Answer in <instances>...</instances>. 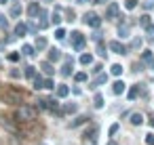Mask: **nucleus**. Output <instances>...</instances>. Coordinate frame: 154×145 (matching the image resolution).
Segmentation results:
<instances>
[{
  "label": "nucleus",
  "mask_w": 154,
  "mask_h": 145,
  "mask_svg": "<svg viewBox=\"0 0 154 145\" xmlns=\"http://www.w3.org/2000/svg\"><path fill=\"white\" fill-rule=\"evenodd\" d=\"M34 118H36V107H32V105H21L15 111V120L17 122H32Z\"/></svg>",
  "instance_id": "obj_1"
},
{
  "label": "nucleus",
  "mask_w": 154,
  "mask_h": 145,
  "mask_svg": "<svg viewBox=\"0 0 154 145\" xmlns=\"http://www.w3.org/2000/svg\"><path fill=\"white\" fill-rule=\"evenodd\" d=\"M2 97H5V101L11 103V105H21V103H23V95H21V90H15V88H7Z\"/></svg>",
  "instance_id": "obj_2"
},
{
  "label": "nucleus",
  "mask_w": 154,
  "mask_h": 145,
  "mask_svg": "<svg viewBox=\"0 0 154 145\" xmlns=\"http://www.w3.org/2000/svg\"><path fill=\"white\" fill-rule=\"evenodd\" d=\"M0 126H2L5 130H9L11 135H19V126L15 122H11L7 116H0Z\"/></svg>",
  "instance_id": "obj_3"
},
{
  "label": "nucleus",
  "mask_w": 154,
  "mask_h": 145,
  "mask_svg": "<svg viewBox=\"0 0 154 145\" xmlns=\"http://www.w3.org/2000/svg\"><path fill=\"white\" fill-rule=\"evenodd\" d=\"M85 44H87V38H85L80 32H72V46H74L76 51H82Z\"/></svg>",
  "instance_id": "obj_4"
},
{
  "label": "nucleus",
  "mask_w": 154,
  "mask_h": 145,
  "mask_svg": "<svg viewBox=\"0 0 154 145\" xmlns=\"http://www.w3.org/2000/svg\"><path fill=\"white\" fill-rule=\"evenodd\" d=\"M82 21H85L89 28H99V25H101V19H99V15H95V13H87V15L82 17Z\"/></svg>",
  "instance_id": "obj_5"
},
{
  "label": "nucleus",
  "mask_w": 154,
  "mask_h": 145,
  "mask_svg": "<svg viewBox=\"0 0 154 145\" xmlns=\"http://www.w3.org/2000/svg\"><path fill=\"white\" fill-rule=\"evenodd\" d=\"M108 49H110L112 53H116V55H127V51H129L120 40H112V42L108 44Z\"/></svg>",
  "instance_id": "obj_6"
},
{
  "label": "nucleus",
  "mask_w": 154,
  "mask_h": 145,
  "mask_svg": "<svg viewBox=\"0 0 154 145\" xmlns=\"http://www.w3.org/2000/svg\"><path fill=\"white\" fill-rule=\"evenodd\" d=\"M139 63L148 65L150 70H154V57H152V51H143L141 57H139Z\"/></svg>",
  "instance_id": "obj_7"
},
{
  "label": "nucleus",
  "mask_w": 154,
  "mask_h": 145,
  "mask_svg": "<svg viewBox=\"0 0 154 145\" xmlns=\"http://www.w3.org/2000/svg\"><path fill=\"white\" fill-rule=\"evenodd\" d=\"M118 4L116 2H110L108 4V9H106V19H116V15H118Z\"/></svg>",
  "instance_id": "obj_8"
},
{
  "label": "nucleus",
  "mask_w": 154,
  "mask_h": 145,
  "mask_svg": "<svg viewBox=\"0 0 154 145\" xmlns=\"http://www.w3.org/2000/svg\"><path fill=\"white\" fill-rule=\"evenodd\" d=\"M137 95H146V88H141V84H135L131 90H129V99H137Z\"/></svg>",
  "instance_id": "obj_9"
},
{
  "label": "nucleus",
  "mask_w": 154,
  "mask_h": 145,
  "mask_svg": "<svg viewBox=\"0 0 154 145\" xmlns=\"http://www.w3.org/2000/svg\"><path fill=\"white\" fill-rule=\"evenodd\" d=\"M106 82H108V74H97V78L91 82V88H97V86H101Z\"/></svg>",
  "instance_id": "obj_10"
},
{
  "label": "nucleus",
  "mask_w": 154,
  "mask_h": 145,
  "mask_svg": "<svg viewBox=\"0 0 154 145\" xmlns=\"http://www.w3.org/2000/svg\"><path fill=\"white\" fill-rule=\"evenodd\" d=\"M40 70H42L47 76H53V74H55V67H53L51 61H42V63H40Z\"/></svg>",
  "instance_id": "obj_11"
},
{
  "label": "nucleus",
  "mask_w": 154,
  "mask_h": 145,
  "mask_svg": "<svg viewBox=\"0 0 154 145\" xmlns=\"http://www.w3.org/2000/svg\"><path fill=\"white\" fill-rule=\"evenodd\" d=\"M131 124H133V126H141V124H143V114L133 111V114H131Z\"/></svg>",
  "instance_id": "obj_12"
},
{
  "label": "nucleus",
  "mask_w": 154,
  "mask_h": 145,
  "mask_svg": "<svg viewBox=\"0 0 154 145\" xmlns=\"http://www.w3.org/2000/svg\"><path fill=\"white\" fill-rule=\"evenodd\" d=\"M87 120H89V116H87V114H82V116H78V118H74V120H72V122H70L68 126H70V128H76V126H80V124H85Z\"/></svg>",
  "instance_id": "obj_13"
},
{
  "label": "nucleus",
  "mask_w": 154,
  "mask_h": 145,
  "mask_svg": "<svg viewBox=\"0 0 154 145\" xmlns=\"http://www.w3.org/2000/svg\"><path fill=\"white\" fill-rule=\"evenodd\" d=\"M97 126H91V128H87V132H85V139H91V143H95L97 141Z\"/></svg>",
  "instance_id": "obj_14"
},
{
  "label": "nucleus",
  "mask_w": 154,
  "mask_h": 145,
  "mask_svg": "<svg viewBox=\"0 0 154 145\" xmlns=\"http://www.w3.org/2000/svg\"><path fill=\"white\" fill-rule=\"evenodd\" d=\"M59 59H61V51L53 46V49L49 51V59H47V61H51V63H53V61H59Z\"/></svg>",
  "instance_id": "obj_15"
},
{
  "label": "nucleus",
  "mask_w": 154,
  "mask_h": 145,
  "mask_svg": "<svg viewBox=\"0 0 154 145\" xmlns=\"http://www.w3.org/2000/svg\"><path fill=\"white\" fill-rule=\"evenodd\" d=\"M72 67H74V61L72 59H66V63L61 67V76H70L72 74Z\"/></svg>",
  "instance_id": "obj_16"
},
{
  "label": "nucleus",
  "mask_w": 154,
  "mask_h": 145,
  "mask_svg": "<svg viewBox=\"0 0 154 145\" xmlns=\"http://www.w3.org/2000/svg\"><path fill=\"white\" fill-rule=\"evenodd\" d=\"M112 93H114V95H122V93H125V82H122V80H116V82L112 84Z\"/></svg>",
  "instance_id": "obj_17"
},
{
  "label": "nucleus",
  "mask_w": 154,
  "mask_h": 145,
  "mask_svg": "<svg viewBox=\"0 0 154 145\" xmlns=\"http://www.w3.org/2000/svg\"><path fill=\"white\" fill-rule=\"evenodd\" d=\"M38 13H40V7H38V2H32V4L28 7V15H30V17H38Z\"/></svg>",
  "instance_id": "obj_18"
},
{
  "label": "nucleus",
  "mask_w": 154,
  "mask_h": 145,
  "mask_svg": "<svg viewBox=\"0 0 154 145\" xmlns=\"http://www.w3.org/2000/svg\"><path fill=\"white\" fill-rule=\"evenodd\" d=\"M34 49H36V51H42V49H47V38H42V36H36Z\"/></svg>",
  "instance_id": "obj_19"
},
{
  "label": "nucleus",
  "mask_w": 154,
  "mask_h": 145,
  "mask_svg": "<svg viewBox=\"0 0 154 145\" xmlns=\"http://www.w3.org/2000/svg\"><path fill=\"white\" fill-rule=\"evenodd\" d=\"M28 34V25L26 23H17L15 25V36H26Z\"/></svg>",
  "instance_id": "obj_20"
},
{
  "label": "nucleus",
  "mask_w": 154,
  "mask_h": 145,
  "mask_svg": "<svg viewBox=\"0 0 154 145\" xmlns=\"http://www.w3.org/2000/svg\"><path fill=\"white\" fill-rule=\"evenodd\" d=\"M21 53L28 55V57H34V55H36V49H34L32 44H23V46H21Z\"/></svg>",
  "instance_id": "obj_21"
},
{
  "label": "nucleus",
  "mask_w": 154,
  "mask_h": 145,
  "mask_svg": "<svg viewBox=\"0 0 154 145\" xmlns=\"http://www.w3.org/2000/svg\"><path fill=\"white\" fill-rule=\"evenodd\" d=\"M21 13H23L21 4H13V7H11V11H9V15H11V17H19Z\"/></svg>",
  "instance_id": "obj_22"
},
{
  "label": "nucleus",
  "mask_w": 154,
  "mask_h": 145,
  "mask_svg": "<svg viewBox=\"0 0 154 145\" xmlns=\"http://www.w3.org/2000/svg\"><path fill=\"white\" fill-rule=\"evenodd\" d=\"M80 63H82V65H91V63H93V55H91V53H82V55H80Z\"/></svg>",
  "instance_id": "obj_23"
},
{
  "label": "nucleus",
  "mask_w": 154,
  "mask_h": 145,
  "mask_svg": "<svg viewBox=\"0 0 154 145\" xmlns=\"http://www.w3.org/2000/svg\"><path fill=\"white\" fill-rule=\"evenodd\" d=\"M68 93H70V88H68L66 84H59V86H57V97H59V99L68 97Z\"/></svg>",
  "instance_id": "obj_24"
},
{
  "label": "nucleus",
  "mask_w": 154,
  "mask_h": 145,
  "mask_svg": "<svg viewBox=\"0 0 154 145\" xmlns=\"http://www.w3.org/2000/svg\"><path fill=\"white\" fill-rule=\"evenodd\" d=\"M127 49H131V51H139V49H141V38H133L131 44H129Z\"/></svg>",
  "instance_id": "obj_25"
},
{
  "label": "nucleus",
  "mask_w": 154,
  "mask_h": 145,
  "mask_svg": "<svg viewBox=\"0 0 154 145\" xmlns=\"http://www.w3.org/2000/svg\"><path fill=\"white\" fill-rule=\"evenodd\" d=\"M59 111H61V114H74V111H76V105H74V103H66L63 109H59Z\"/></svg>",
  "instance_id": "obj_26"
},
{
  "label": "nucleus",
  "mask_w": 154,
  "mask_h": 145,
  "mask_svg": "<svg viewBox=\"0 0 154 145\" xmlns=\"http://www.w3.org/2000/svg\"><path fill=\"white\" fill-rule=\"evenodd\" d=\"M23 76H26V78H34V76H36V67L28 65V67H26V72H23Z\"/></svg>",
  "instance_id": "obj_27"
},
{
  "label": "nucleus",
  "mask_w": 154,
  "mask_h": 145,
  "mask_svg": "<svg viewBox=\"0 0 154 145\" xmlns=\"http://www.w3.org/2000/svg\"><path fill=\"white\" fill-rule=\"evenodd\" d=\"M32 84H34L36 90H40V88H42V78H40V76H34V78H32Z\"/></svg>",
  "instance_id": "obj_28"
},
{
  "label": "nucleus",
  "mask_w": 154,
  "mask_h": 145,
  "mask_svg": "<svg viewBox=\"0 0 154 145\" xmlns=\"http://www.w3.org/2000/svg\"><path fill=\"white\" fill-rule=\"evenodd\" d=\"M93 105L99 109V107H103V97L101 95H95V99H93Z\"/></svg>",
  "instance_id": "obj_29"
},
{
  "label": "nucleus",
  "mask_w": 154,
  "mask_h": 145,
  "mask_svg": "<svg viewBox=\"0 0 154 145\" xmlns=\"http://www.w3.org/2000/svg\"><path fill=\"white\" fill-rule=\"evenodd\" d=\"M97 53H99V55H101V57H106V55H108V53H106V44H103V42H101V40H99V42H97Z\"/></svg>",
  "instance_id": "obj_30"
},
{
  "label": "nucleus",
  "mask_w": 154,
  "mask_h": 145,
  "mask_svg": "<svg viewBox=\"0 0 154 145\" xmlns=\"http://www.w3.org/2000/svg\"><path fill=\"white\" fill-rule=\"evenodd\" d=\"M146 34H148V38L154 42V25L150 23V25H146Z\"/></svg>",
  "instance_id": "obj_31"
},
{
  "label": "nucleus",
  "mask_w": 154,
  "mask_h": 145,
  "mask_svg": "<svg viewBox=\"0 0 154 145\" xmlns=\"http://www.w3.org/2000/svg\"><path fill=\"white\" fill-rule=\"evenodd\" d=\"M139 25H143V28L150 25V15H141V17H139Z\"/></svg>",
  "instance_id": "obj_32"
},
{
  "label": "nucleus",
  "mask_w": 154,
  "mask_h": 145,
  "mask_svg": "<svg viewBox=\"0 0 154 145\" xmlns=\"http://www.w3.org/2000/svg\"><path fill=\"white\" fill-rule=\"evenodd\" d=\"M74 80H76V82H85V80H87V74H85V72H78V74H74Z\"/></svg>",
  "instance_id": "obj_33"
},
{
  "label": "nucleus",
  "mask_w": 154,
  "mask_h": 145,
  "mask_svg": "<svg viewBox=\"0 0 154 145\" xmlns=\"http://www.w3.org/2000/svg\"><path fill=\"white\" fill-rule=\"evenodd\" d=\"M125 7H127L129 11H133V9L137 7V0H125Z\"/></svg>",
  "instance_id": "obj_34"
},
{
  "label": "nucleus",
  "mask_w": 154,
  "mask_h": 145,
  "mask_svg": "<svg viewBox=\"0 0 154 145\" xmlns=\"http://www.w3.org/2000/svg\"><path fill=\"white\" fill-rule=\"evenodd\" d=\"M55 38H57V40H63V38H66V30L57 28V32H55Z\"/></svg>",
  "instance_id": "obj_35"
},
{
  "label": "nucleus",
  "mask_w": 154,
  "mask_h": 145,
  "mask_svg": "<svg viewBox=\"0 0 154 145\" xmlns=\"http://www.w3.org/2000/svg\"><path fill=\"white\" fill-rule=\"evenodd\" d=\"M112 74H114V76H120V74H122V65H118V63L112 65Z\"/></svg>",
  "instance_id": "obj_36"
},
{
  "label": "nucleus",
  "mask_w": 154,
  "mask_h": 145,
  "mask_svg": "<svg viewBox=\"0 0 154 145\" xmlns=\"http://www.w3.org/2000/svg\"><path fill=\"white\" fill-rule=\"evenodd\" d=\"M42 88H55V84H53V80H51V78H47V80H42Z\"/></svg>",
  "instance_id": "obj_37"
},
{
  "label": "nucleus",
  "mask_w": 154,
  "mask_h": 145,
  "mask_svg": "<svg viewBox=\"0 0 154 145\" xmlns=\"http://www.w3.org/2000/svg\"><path fill=\"white\" fill-rule=\"evenodd\" d=\"M0 28H2V30H7V28H9V19H7L5 15H0Z\"/></svg>",
  "instance_id": "obj_38"
},
{
  "label": "nucleus",
  "mask_w": 154,
  "mask_h": 145,
  "mask_svg": "<svg viewBox=\"0 0 154 145\" xmlns=\"http://www.w3.org/2000/svg\"><path fill=\"white\" fill-rule=\"evenodd\" d=\"M51 23H55V25H59V23H61V17H59V13H53V17H51Z\"/></svg>",
  "instance_id": "obj_39"
},
{
  "label": "nucleus",
  "mask_w": 154,
  "mask_h": 145,
  "mask_svg": "<svg viewBox=\"0 0 154 145\" xmlns=\"http://www.w3.org/2000/svg\"><path fill=\"white\" fill-rule=\"evenodd\" d=\"M143 9H146V11L154 9V0H146V2H143Z\"/></svg>",
  "instance_id": "obj_40"
},
{
  "label": "nucleus",
  "mask_w": 154,
  "mask_h": 145,
  "mask_svg": "<svg viewBox=\"0 0 154 145\" xmlns=\"http://www.w3.org/2000/svg\"><path fill=\"white\" fill-rule=\"evenodd\" d=\"M38 109H47V99H38Z\"/></svg>",
  "instance_id": "obj_41"
},
{
  "label": "nucleus",
  "mask_w": 154,
  "mask_h": 145,
  "mask_svg": "<svg viewBox=\"0 0 154 145\" xmlns=\"http://www.w3.org/2000/svg\"><path fill=\"white\" fill-rule=\"evenodd\" d=\"M118 34H120V36H127V34H129V28H127V25H125V28L120 25V28H118Z\"/></svg>",
  "instance_id": "obj_42"
},
{
  "label": "nucleus",
  "mask_w": 154,
  "mask_h": 145,
  "mask_svg": "<svg viewBox=\"0 0 154 145\" xmlns=\"http://www.w3.org/2000/svg\"><path fill=\"white\" fill-rule=\"evenodd\" d=\"M9 61H13V63L19 61V53H11V55H9Z\"/></svg>",
  "instance_id": "obj_43"
},
{
  "label": "nucleus",
  "mask_w": 154,
  "mask_h": 145,
  "mask_svg": "<svg viewBox=\"0 0 154 145\" xmlns=\"http://www.w3.org/2000/svg\"><path fill=\"white\" fill-rule=\"evenodd\" d=\"M101 70H103V67H101V65L97 63V65H93V70H91V72H93V74L97 76V74H101Z\"/></svg>",
  "instance_id": "obj_44"
},
{
  "label": "nucleus",
  "mask_w": 154,
  "mask_h": 145,
  "mask_svg": "<svg viewBox=\"0 0 154 145\" xmlns=\"http://www.w3.org/2000/svg\"><path fill=\"white\" fill-rule=\"evenodd\" d=\"M28 32H32V34H36V32H38V25H34V23H30V25H28Z\"/></svg>",
  "instance_id": "obj_45"
},
{
  "label": "nucleus",
  "mask_w": 154,
  "mask_h": 145,
  "mask_svg": "<svg viewBox=\"0 0 154 145\" xmlns=\"http://www.w3.org/2000/svg\"><path fill=\"white\" fill-rule=\"evenodd\" d=\"M146 143L148 145H154V135H146Z\"/></svg>",
  "instance_id": "obj_46"
},
{
  "label": "nucleus",
  "mask_w": 154,
  "mask_h": 145,
  "mask_svg": "<svg viewBox=\"0 0 154 145\" xmlns=\"http://www.w3.org/2000/svg\"><path fill=\"white\" fill-rule=\"evenodd\" d=\"M19 76H21L19 70H11V78H19Z\"/></svg>",
  "instance_id": "obj_47"
},
{
  "label": "nucleus",
  "mask_w": 154,
  "mask_h": 145,
  "mask_svg": "<svg viewBox=\"0 0 154 145\" xmlns=\"http://www.w3.org/2000/svg\"><path fill=\"white\" fill-rule=\"evenodd\" d=\"M116 132H118V124H112L110 126V135H116Z\"/></svg>",
  "instance_id": "obj_48"
},
{
  "label": "nucleus",
  "mask_w": 154,
  "mask_h": 145,
  "mask_svg": "<svg viewBox=\"0 0 154 145\" xmlns=\"http://www.w3.org/2000/svg\"><path fill=\"white\" fill-rule=\"evenodd\" d=\"M11 145H21V143L17 141V135H13V137H11Z\"/></svg>",
  "instance_id": "obj_49"
},
{
  "label": "nucleus",
  "mask_w": 154,
  "mask_h": 145,
  "mask_svg": "<svg viewBox=\"0 0 154 145\" xmlns=\"http://www.w3.org/2000/svg\"><path fill=\"white\" fill-rule=\"evenodd\" d=\"M93 40H95V42H99V40H101V34H99V32H95V34H93Z\"/></svg>",
  "instance_id": "obj_50"
},
{
  "label": "nucleus",
  "mask_w": 154,
  "mask_h": 145,
  "mask_svg": "<svg viewBox=\"0 0 154 145\" xmlns=\"http://www.w3.org/2000/svg\"><path fill=\"white\" fill-rule=\"evenodd\" d=\"M108 145H118V143L116 141H108Z\"/></svg>",
  "instance_id": "obj_51"
},
{
  "label": "nucleus",
  "mask_w": 154,
  "mask_h": 145,
  "mask_svg": "<svg viewBox=\"0 0 154 145\" xmlns=\"http://www.w3.org/2000/svg\"><path fill=\"white\" fill-rule=\"evenodd\" d=\"M89 2H93V4H99V0H89Z\"/></svg>",
  "instance_id": "obj_52"
},
{
  "label": "nucleus",
  "mask_w": 154,
  "mask_h": 145,
  "mask_svg": "<svg viewBox=\"0 0 154 145\" xmlns=\"http://www.w3.org/2000/svg\"><path fill=\"white\" fill-rule=\"evenodd\" d=\"M150 124H152V126H154V116H152V118H150Z\"/></svg>",
  "instance_id": "obj_53"
},
{
  "label": "nucleus",
  "mask_w": 154,
  "mask_h": 145,
  "mask_svg": "<svg viewBox=\"0 0 154 145\" xmlns=\"http://www.w3.org/2000/svg\"><path fill=\"white\" fill-rule=\"evenodd\" d=\"M0 2H2V4H5V2H9V0H0Z\"/></svg>",
  "instance_id": "obj_54"
},
{
  "label": "nucleus",
  "mask_w": 154,
  "mask_h": 145,
  "mask_svg": "<svg viewBox=\"0 0 154 145\" xmlns=\"http://www.w3.org/2000/svg\"><path fill=\"white\" fill-rule=\"evenodd\" d=\"M99 2H110V0H99Z\"/></svg>",
  "instance_id": "obj_55"
},
{
  "label": "nucleus",
  "mask_w": 154,
  "mask_h": 145,
  "mask_svg": "<svg viewBox=\"0 0 154 145\" xmlns=\"http://www.w3.org/2000/svg\"><path fill=\"white\" fill-rule=\"evenodd\" d=\"M0 145H2V141H0Z\"/></svg>",
  "instance_id": "obj_56"
},
{
  "label": "nucleus",
  "mask_w": 154,
  "mask_h": 145,
  "mask_svg": "<svg viewBox=\"0 0 154 145\" xmlns=\"http://www.w3.org/2000/svg\"><path fill=\"white\" fill-rule=\"evenodd\" d=\"M40 145H45V143H40Z\"/></svg>",
  "instance_id": "obj_57"
}]
</instances>
